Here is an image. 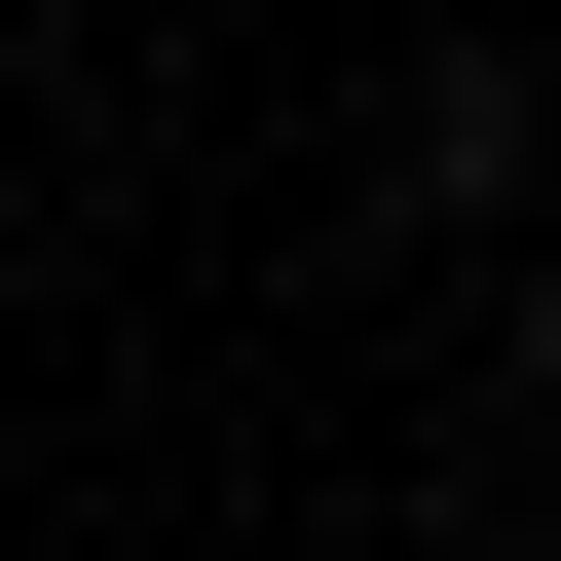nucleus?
Here are the masks:
<instances>
[{"label":"nucleus","instance_id":"obj_1","mask_svg":"<svg viewBox=\"0 0 561 561\" xmlns=\"http://www.w3.org/2000/svg\"><path fill=\"white\" fill-rule=\"evenodd\" d=\"M524 375H561V300H524Z\"/></svg>","mask_w":561,"mask_h":561}]
</instances>
